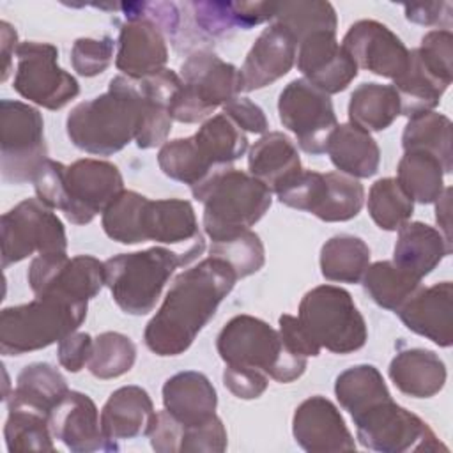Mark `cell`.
Listing matches in <instances>:
<instances>
[{
	"mask_svg": "<svg viewBox=\"0 0 453 453\" xmlns=\"http://www.w3.org/2000/svg\"><path fill=\"white\" fill-rule=\"evenodd\" d=\"M237 274L221 258L207 257L175 276L159 310L149 320L143 340L150 352L184 354L232 292Z\"/></svg>",
	"mask_w": 453,
	"mask_h": 453,
	"instance_id": "obj_1",
	"label": "cell"
},
{
	"mask_svg": "<svg viewBox=\"0 0 453 453\" xmlns=\"http://www.w3.org/2000/svg\"><path fill=\"white\" fill-rule=\"evenodd\" d=\"M32 182L37 198L50 209L62 211L74 225H88L124 191L120 170L110 161L92 157L69 166L46 159Z\"/></svg>",
	"mask_w": 453,
	"mask_h": 453,
	"instance_id": "obj_2",
	"label": "cell"
},
{
	"mask_svg": "<svg viewBox=\"0 0 453 453\" xmlns=\"http://www.w3.org/2000/svg\"><path fill=\"white\" fill-rule=\"evenodd\" d=\"M143 97L136 80L124 74L111 78L108 90L76 104L65 131L74 147L96 156H111L136 138Z\"/></svg>",
	"mask_w": 453,
	"mask_h": 453,
	"instance_id": "obj_3",
	"label": "cell"
},
{
	"mask_svg": "<svg viewBox=\"0 0 453 453\" xmlns=\"http://www.w3.org/2000/svg\"><path fill=\"white\" fill-rule=\"evenodd\" d=\"M203 250L205 242L200 235L184 253L154 246L143 251L115 255L104 262V283L124 313L147 315L156 308L175 269L189 265Z\"/></svg>",
	"mask_w": 453,
	"mask_h": 453,
	"instance_id": "obj_4",
	"label": "cell"
},
{
	"mask_svg": "<svg viewBox=\"0 0 453 453\" xmlns=\"http://www.w3.org/2000/svg\"><path fill=\"white\" fill-rule=\"evenodd\" d=\"M191 193L203 203V230L211 242L250 230L273 203L271 189L264 182L234 166L216 172Z\"/></svg>",
	"mask_w": 453,
	"mask_h": 453,
	"instance_id": "obj_5",
	"label": "cell"
},
{
	"mask_svg": "<svg viewBox=\"0 0 453 453\" xmlns=\"http://www.w3.org/2000/svg\"><path fill=\"white\" fill-rule=\"evenodd\" d=\"M88 301L58 294L35 296L34 301L0 311V352L21 356L64 340L87 317Z\"/></svg>",
	"mask_w": 453,
	"mask_h": 453,
	"instance_id": "obj_6",
	"label": "cell"
},
{
	"mask_svg": "<svg viewBox=\"0 0 453 453\" xmlns=\"http://www.w3.org/2000/svg\"><path fill=\"white\" fill-rule=\"evenodd\" d=\"M216 349L225 365L264 372L278 382H292L306 370V359L283 343L280 333L253 315H235L216 338Z\"/></svg>",
	"mask_w": 453,
	"mask_h": 453,
	"instance_id": "obj_7",
	"label": "cell"
},
{
	"mask_svg": "<svg viewBox=\"0 0 453 453\" xmlns=\"http://www.w3.org/2000/svg\"><path fill=\"white\" fill-rule=\"evenodd\" d=\"M453 80V34L446 28L423 35L409 51L405 71L393 80L400 97V115L412 119L434 111Z\"/></svg>",
	"mask_w": 453,
	"mask_h": 453,
	"instance_id": "obj_8",
	"label": "cell"
},
{
	"mask_svg": "<svg viewBox=\"0 0 453 453\" xmlns=\"http://www.w3.org/2000/svg\"><path fill=\"white\" fill-rule=\"evenodd\" d=\"M180 80L168 111L184 124L205 119L242 92L239 69L207 50H196L182 62Z\"/></svg>",
	"mask_w": 453,
	"mask_h": 453,
	"instance_id": "obj_9",
	"label": "cell"
},
{
	"mask_svg": "<svg viewBox=\"0 0 453 453\" xmlns=\"http://www.w3.org/2000/svg\"><path fill=\"white\" fill-rule=\"evenodd\" d=\"M297 319L320 349L334 354L356 352L368 338L366 322L350 294L334 285L308 290L299 303Z\"/></svg>",
	"mask_w": 453,
	"mask_h": 453,
	"instance_id": "obj_10",
	"label": "cell"
},
{
	"mask_svg": "<svg viewBox=\"0 0 453 453\" xmlns=\"http://www.w3.org/2000/svg\"><path fill=\"white\" fill-rule=\"evenodd\" d=\"M274 193L283 205L310 212L327 223L356 218L365 202L363 184L342 172L301 170Z\"/></svg>",
	"mask_w": 453,
	"mask_h": 453,
	"instance_id": "obj_11",
	"label": "cell"
},
{
	"mask_svg": "<svg viewBox=\"0 0 453 453\" xmlns=\"http://www.w3.org/2000/svg\"><path fill=\"white\" fill-rule=\"evenodd\" d=\"M44 120L37 108L12 99L0 103V170L2 180L23 184L34 180L46 163Z\"/></svg>",
	"mask_w": 453,
	"mask_h": 453,
	"instance_id": "obj_12",
	"label": "cell"
},
{
	"mask_svg": "<svg viewBox=\"0 0 453 453\" xmlns=\"http://www.w3.org/2000/svg\"><path fill=\"white\" fill-rule=\"evenodd\" d=\"M356 435L361 446L379 453L448 451L434 430L419 416L393 402H379L356 418Z\"/></svg>",
	"mask_w": 453,
	"mask_h": 453,
	"instance_id": "obj_13",
	"label": "cell"
},
{
	"mask_svg": "<svg viewBox=\"0 0 453 453\" xmlns=\"http://www.w3.org/2000/svg\"><path fill=\"white\" fill-rule=\"evenodd\" d=\"M2 267L21 262L34 253L67 250L60 218L39 198H27L2 216Z\"/></svg>",
	"mask_w": 453,
	"mask_h": 453,
	"instance_id": "obj_14",
	"label": "cell"
},
{
	"mask_svg": "<svg viewBox=\"0 0 453 453\" xmlns=\"http://www.w3.org/2000/svg\"><path fill=\"white\" fill-rule=\"evenodd\" d=\"M14 90L46 110H60L80 94L76 78L58 65V50L50 42L27 41L16 50Z\"/></svg>",
	"mask_w": 453,
	"mask_h": 453,
	"instance_id": "obj_15",
	"label": "cell"
},
{
	"mask_svg": "<svg viewBox=\"0 0 453 453\" xmlns=\"http://www.w3.org/2000/svg\"><path fill=\"white\" fill-rule=\"evenodd\" d=\"M278 113L283 127L296 134L297 145L319 156L326 152L327 142L338 126L331 97L304 78L292 80L280 94Z\"/></svg>",
	"mask_w": 453,
	"mask_h": 453,
	"instance_id": "obj_16",
	"label": "cell"
},
{
	"mask_svg": "<svg viewBox=\"0 0 453 453\" xmlns=\"http://www.w3.org/2000/svg\"><path fill=\"white\" fill-rule=\"evenodd\" d=\"M27 280L35 296L58 294L74 301H88L106 285L104 262L92 255L69 258L65 251L44 253L30 262Z\"/></svg>",
	"mask_w": 453,
	"mask_h": 453,
	"instance_id": "obj_17",
	"label": "cell"
},
{
	"mask_svg": "<svg viewBox=\"0 0 453 453\" xmlns=\"http://www.w3.org/2000/svg\"><path fill=\"white\" fill-rule=\"evenodd\" d=\"M342 46L356 62L377 76L395 80L409 62V50L402 39L384 23L375 19H359L343 35Z\"/></svg>",
	"mask_w": 453,
	"mask_h": 453,
	"instance_id": "obj_18",
	"label": "cell"
},
{
	"mask_svg": "<svg viewBox=\"0 0 453 453\" xmlns=\"http://www.w3.org/2000/svg\"><path fill=\"white\" fill-rule=\"evenodd\" d=\"M53 439L64 442L73 453L117 451V442L106 439L101 428V416L94 400L80 391H71L50 412Z\"/></svg>",
	"mask_w": 453,
	"mask_h": 453,
	"instance_id": "obj_19",
	"label": "cell"
},
{
	"mask_svg": "<svg viewBox=\"0 0 453 453\" xmlns=\"http://www.w3.org/2000/svg\"><path fill=\"white\" fill-rule=\"evenodd\" d=\"M296 58L304 80L327 96L345 90L357 76V65L336 41V34H311L297 44Z\"/></svg>",
	"mask_w": 453,
	"mask_h": 453,
	"instance_id": "obj_20",
	"label": "cell"
},
{
	"mask_svg": "<svg viewBox=\"0 0 453 453\" xmlns=\"http://www.w3.org/2000/svg\"><path fill=\"white\" fill-rule=\"evenodd\" d=\"M296 442L310 453L354 451L356 442L343 416L326 396L315 395L301 402L292 418Z\"/></svg>",
	"mask_w": 453,
	"mask_h": 453,
	"instance_id": "obj_21",
	"label": "cell"
},
{
	"mask_svg": "<svg viewBox=\"0 0 453 453\" xmlns=\"http://www.w3.org/2000/svg\"><path fill=\"white\" fill-rule=\"evenodd\" d=\"M297 55V41L288 28L271 23L260 32L239 69L242 92L264 88L285 76Z\"/></svg>",
	"mask_w": 453,
	"mask_h": 453,
	"instance_id": "obj_22",
	"label": "cell"
},
{
	"mask_svg": "<svg viewBox=\"0 0 453 453\" xmlns=\"http://www.w3.org/2000/svg\"><path fill=\"white\" fill-rule=\"evenodd\" d=\"M119 50L115 57L117 69L131 78L142 80L165 69L168 48L165 30L149 18H131L119 32Z\"/></svg>",
	"mask_w": 453,
	"mask_h": 453,
	"instance_id": "obj_23",
	"label": "cell"
},
{
	"mask_svg": "<svg viewBox=\"0 0 453 453\" xmlns=\"http://www.w3.org/2000/svg\"><path fill=\"white\" fill-rule=\"evenodd\" d=\"M407 329L421 334L439 347L453 343V285L441 281L419 288L398 311Z\"/></svg>",
	"mask_w": 453,
	"mask_h": 453,
	"instance_id": "obj_24",
	"label": "cell"
},
{
	"mask_svg": "<svg viewBox=\"0 0 453 453\" xmlns=\"http://www.w3.org/2000/svg\"><path fill=\"white\" fill-rule=\"evenodd\" d=\"M157 419L149 393L140 386L115 389L101 409V428L106 439L117 442L152 432Z\"/></svg>",
	"mask_w": 453,
	"mask_h": 453,
	"instance_id": "obj_25",
	"label": "cell"
},
{
	"mask_svg": "<svg viewBox=\"0 0 453 453\" xmlns=\"http://www.w3.org/2000/svg\"><path fill=\"white\" fill-rule=\"evenodd\" d=\"M163 405L182 426H195L216 416L218 395L207 375L186 370L163 384Z\"/></svg>",
	"mask_w": 453,
	"mask_h": 453,
	"instance_id": "obj_26",
	"label": "cell"
},
{
	"mask_svg": "<svg viewBox=\"0 0 453 453\" xmlns=\"http://www.w3.org/2000/svg\"><path fill=\"white\" fill-rule=\"evenodd\" d=\"M449 253L451 242L437 228L421 221H407L398 228L391 262L421 280Z\"/></svg>",
	"mask_w": 453,
	"mask_h": 453,
	"instance_id": "obj_27",
	"label": "cell"
},
{
	"mask_svg": "<svg viewBox=\"0 0 453 453\" xmlns=\"http://www.w3.org/2000/svg\"><path fill=\"white\" fill-rule=\"evenodd\" d=\"M389 379L407 396L430 398L446 382V365L428 349L400 350L389 363Z\"/></svg>",
	"mask_w": 453,
	"mask_h": 453,
	"instance_id": "obj_28",
	"label": "cell"
},
{
	"mask_svg": "<svg viewBox=\"0 0 453 453\" xmlns=\"http://www.w3.org/2000/svg\"><path fill=\"white\" fill-rule=\"evenodd\" d=\"M326 152L338 172L354 179H368L377 173L380 150L372 134L359 126L338 124L329 136Z\"/></svg>",
	"mask_w": 453,
	"mask_h": 453,
	"instance_id": "obj_29",
	"label": "cell"
},
{
	"mask_svg": "<svg viewBox=\"0 0 453 453\" xmlns=\"http://www.w3.org/2000/svg\"><path fill=\"white\" fill-rule=\"evenodd\" d=\"M248 170L250 175L264 182L271 193H274L303 168L294 142L285 133L271 131L250 149Z\"/></svg>",
	"mask_w": 453,
	"mask_h": 453,
	"instance_id": "obj_30",
	"label": "cell"
},
{
	"mask_svg": "<svg viewBox=\"0 0 453 453\" xmlns=\"http://www.w3.org/2000/svg\"><path fill=\"white\" fill-rule=\"evenodd\" d=\"M145 241L179 244L200 237L195 209L188 200L165 198L147 200L142 218Z\"/></svg>",
	"mask_w": 453,
	"mask_h": 453,
	"instance_id": "obj_31",
	"label": "cell"
},
{
	"mask_svg": "<svg viewBox=\"0 0 453 453\" xmlns=\"http://www.w3.org/2000/svg\"><path fill=\"white\" fill-rule=\"evenodd\" d=\"M196 27L211 37L250 30L273 19L274 2H193Z\"/></svg>",
	"mask_w": 453,
	"mask_h": 453,
	"instance_id": "obj_32",
	"label": "cell"
},
{
	"mask_svg": "<svg viewBox=\"0 0 453 453\" xmlns=\"http://www.w3.org/2000/svg\"><path fill=\"white\" fill-rule=\"evenodd\" d=\"M69 393L64 375L50 363L27 365L16 380V388L5 398L7 407H25L48 416Z\"/></svg>",
	"mask_w": 453,
	"mask_h": 453,
	"instance_id": "obj_33",
	"label": "cell"
},
{
	"mask_svg": "<svg viewBox=\"0 0 453 453\" xmlns=\"http://www.w3.org/2000/svg\"><path fill=\"white\" fill-rule=\"evenodd\" d=\"M400 115V97L393 85L361 83L349 101V119L365 131H384Z\"/></svg>",
	"mask_w": 453,
	"mask_h": 453,
	"instance_id": "obj_34",
	"label": "cell"
},
{
	"mask_svg": "<svg viewBox=\"0 0 453 453\" xmlns=\"http://www.w3.org/2000/svg\"><path fill=\"white\" fill-rule=\"evenodd\" d=\"M370 265V248L356 235L340 234L320 250V273L329 281L359 283Z\"/></svg>",
	"mask_w": 453,
	"mask_h": 453,
	"instance_id": "obj_35",
	"label": "cell"
},
{
	"mask_svg": "<svg viewBox=\"0 0 453 453\" xmlns=\"http://www.w3.org/2000/svg\"><path fill=\"white\" fill-rule=\"evenodd\" d=\"M396 180L412 202L434 203L444 191V168L425 150H405L396 168Z\"/></svg>",
	"mask_w": 453,
	"mask_h": 453,
	"instance_id": "obj_36",
	"label": "cell"
},
{
	"mask_svg": "<svg viewBox=\"0 0 453 453\" xmlns=\"http://www.w3.org/2000/svg\"><path fill=\"white\" fill-rule=\"evenodd\" d=\"M361 281L375 304L395 313L421 288L419 278L405 273L391 260H379L368 265Z\"/></svg>",
	"mask_w": 453,
	"mask_h": 453,
	"instance_id": "obj_37",
	"label": "cell"
},
{
	"mask_svg": "<svg viewBox=\"0 0 453 453\" xmlns=\"http://www.w3.org/2000/svg\"><path fill=\"white\" fill-rule=\"evenodd\" d=\"M334 395L350 418L391 398L380 372L373 365H356L342 372L334 380Z\"/></svg>",
	"mask_w": 453,
	"mask_h": 453,
	"instance_id": "obj_38",
	"label": "cell"
},
{
	"mask_svg": "<svg viewBox=\"0 0 453 453\" xmlns=\"http://www.w3.org/2000/svg\"><path fill=\"white\" fill-rule=\"evenodd\" d=\"M157 165L166 177L188 184L191 189L203 184L216 172L223 170L216 168L202 154L193 136L165 142L157 152Z\"/></svg>",
	"mask_w": 453,
	"mask_h": 453,
	"instance_id": "obj_39",
	"label": "cell"
},
{
	"mask_svg": "<svg viewBox=\"0 0 453 453\" xmlns=\"http://www.w3.org/2000/svg\"><path fill=\"white\" fill-rule=\"evenodd\" d=\"M202 154L216 166H232L248 150L246 133L225 113L207 119L193 134Z\"/></svg>",
	"mask_w": 453,
	"mask_h": 453,
	"instance_id": "obj_40",
	"label": "cell"
},
{
	"mask_svg": "<svg viewBox=\"0 0 453 453\" xmlns=\"http://www.w3.org/2000/svg\"><path fill=\"white\" fill-rule=\"evenodd\" d=\"M403 150H425L434 154L444 173L453 170V150H451V120L437 111H426L409 119L402 134Z\"/></svg>",
	"mask_w": 453,
	"mask_h": 453,
	"instance_id": "obj_41",
	"label": "cell"
},
{
	"mask_svg": "<svg viewBox=\"0 0 453 453\" xmlns=\"http://www.w3.org/2000/svg\"><path fill=\"white\" fill-rule=\"evenodd\" d=\"M271 23H280L292 32L297 44L317 32L336 34V11L329 2L292 0L274 2Z\"/></svg>",
	"mask_w": 453,
	"mask_h": 453,
	"instance_id": "obj_42",
	"label": "cell"
},
{
	"mask_svg": "<svg viewBox=\"0 0 453 453\" xmlns=\"http://www.w3.org/2000/svg\"><path fill=\"white\" fill-rule=\"evenodd\" d=\"M9 416L4 426L5 446L14 451H55L48 416L25 409L7 407Z\"/></svg>",
	"mask_w": 453,
	"mask_h": 453,
	"instance_id": "obj_43",
	"label": "cell"
},
{
	"mask_svg": "<svg viewBox=\"0 0 453 453\" xmlns=\"http://www.w3.org/2000/svg\"><path fill=\"white\" fill-rule=\"evenodd\" d=\"M147 196L124 189L103 212L104 234L120 244L145 242L142 218L147 203Z\"/></svg>",
	"mask_w": 453,
	"mask_h": 453,
	"instance_id": "obj_44",
	"label": "cell"
},
{
	"mask_svg": "<svg viewBox=\"0 0 453 453\" xmlns=\"http://www.w3.org/2000/svg\"><path fill=\"white\" fill-rule=\"evenodd\" d=\"M136 361V345L133 340L117 331H106L94 338L88 357V372L101 379H117L127 373Z\"/></svg>",
	"mask_w": 453,
	"mask_h": 453,
	"instance_id": "obj_45",
	"label": "cell"
},
{
	"mask_svg": "<svg viewBox=\"0 0 453 453\" xmlns=\"http://www.w3.org/2000/svg\"><path fill=\"white\" fill-rule=\"evenodd\" d=\"M368 212L375 225L386 232L398 230L414 212V202L396 179L384 177L372 184L368 193Z\"/></svg>",
	"mask_w": 453,
	"mask_h": 453,
	"instance_id": "obj_46",
	"label": "cell"
},
{
	"mask_svg": "<svg viewBox=\"0 0 453 453\" xmlns=\"http://www.w3.org/2000/svg\"><path fill=\"white\" fill-rule=\"evenodd\" d=\"M209 257H216L230 264L239 280L262 269L265 262V250L260 237L255 232L246 230L235 237L212 242Z\"/></svg>",
	"mask_w": 453,
	"mask_h": 453,
	"instance_id": "obj_47",
	"label": "cell"
},
{
	"mask_svg": "<svg viewBox=\"0 0 453 453\" xmlns=\"http://www.w3.org/2000/svg\"><path fill=\"white\" fill-rule=\"evenodd\" d=\"M115 41L110 35L101 39L80 37L74 41L71 50V64L73 69L85 78L97 76L104 73L113 58Z\"/></svg>",
	"mask_w": 453,
	"mask_h": 453,
	"instance_id": "obj_48",
	"label": "cell"
},
{
	"mask_svg": "<svg viewBox=\"0 0 453 453\" xmlns=\"http://www.w3.org/2000/svg\"><path fill=\"white\" fill-rule=\"evenodd\" d=\"M226 430L223 421L218 416H212L209 421L195 426H182L180 449L179 453L188 451H207V453H223L226 449Z\"/></svg>",
	"mask_w": 453,
	"mask_h": 453,
	"instance_id": "obj_49",
	"label": "cell"
},
{
	"mask_svg": "<svg viewBox=\"0 0 453 453\" xmlns=\"http://www.w3.org/2000/svg\"><path fill=\"white\" fill-rule=\"evenodd\" d=\"M223 384L234 396L241 400H253L267 389L269 377L255 368L226 365L223 370Z\"/></svg>",
	"mask_w": 453,
	"mask_h": 453,
	"instance_id": "obj_50",
	"label": "cell"
},
{
	"mask_svg": "<svg viewBox=\"0 0 453 453\" xmlns=\"http://www.w3.org/2000/svg\"><path fill=\"white\" fill-rule=\"evenodd\" d=\"M223 113L230 117L244 133L248 131L262 134L269 127L264 110L248 97H234L223 106Z\"/></svg>",
	"mask_w": 453,
	"mask_h": 453,
	"instance_id": "obj_51",
	"label": "cell"
},
{
	"mask_svg": "<svg viewBox=\"0 0 453 453\" xmlns=\"http://www.w3.org/2000/svg\"><path fill=\"white\" fill-rule=\"evenodd\" d=\"M92 338L88 333H71L64 340L58 342V363L62 368H65L71 373L80 372L90 357L92 352Z\"/></svg>",
	"mask_w": 453,
	"mask_h": 453,
	"instance_id": "obj_52",
	"label": "cell"
},
{
	"mask_svg": "<svg viewBox=\"0 0 453 453\" xmlns=\"http://www.w3.org/2000/svg\"><path fill=\"white\" fill-rule=\"evenodd\" d=\"M280 336L287 349H290L294 354L303 357H315L320 354V347L311 340V336L306 333V329L301 326L299 319L294 315H281L280 317Z\"/></svg>",
	"mask_w": 453,
	"mask_h": 453,
	"instance_id": "obj_53",
	"label": "cell"
},
{
	"mask_svg": "<svg viewBox=\"0 0 453 453\" xmlns=\"http://www.w3.org/2000/svg\"><path fill=\"white\" fill-rule=\"evenodd\" d=\"M182 437V425L172 418L165 409L157 412L156 425L149 434L150 446L157 453H179Z\"/></svg>",
	"mask_w": 453,
	"mask_h": 453,
	"instance_id": "obj_54",
	"label": "cell"
},
{
	"mask_svg": "<svg viewBox=\"0 0 453 453\" xmlns=\"http://www.w3.org/2000/svg\"><path fill=\"white\" fill-rule=\"evenodd\" d=\"M405 18L416 25H446L451 21V4L449 2H425V4H405Z\"/></svg>",
	"mask_w": 453,
	"mask_h": 453,
	"instance_id": "obj_55",
	"label": "cell"
},
{
	"mask_svg": "<svg viewBox=\"0 0 453 453\" xmlns=\"http://www.w3.org/2000/svg\"><path fill=\"white\" fill-rule=\"evenodd\" d=\"M0 46H2V57H4V67H2V81L7 80L11 67H12V55L18 50V34L7 21H0Z\"/></svg>",
	"mask_w": 453,
	"mask_h": 453,
	"instance_id": "obj_56",
	"label": "cell"
},
{
	"mask_svg": "<svg viewBox=\"0 0 453 453\" xmlns=\"http://www.w3.org/2000/svg\"><path fill=\"white\" fill-rule=\"evenodd\" d=\"M451 188H444L442 195L437 198L435 205V221L439 225V232L446 241L451 242Z\"/></svg>",
	"mask_w": 453,
	"mask_h": 453,
	"instance_id": "obj_57",
	"label": "cell"
}]
</instances>
